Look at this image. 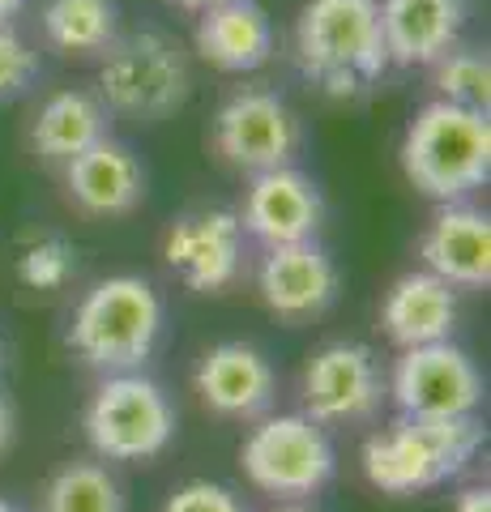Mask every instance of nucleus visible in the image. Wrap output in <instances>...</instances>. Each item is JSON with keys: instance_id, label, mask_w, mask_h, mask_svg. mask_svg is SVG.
<instances>
[{"instance_id": "7c9ffc66", "label": "nucleus", "mask_w": 491, "mask_h": 512, "mask_svg": "<svg viewBox=\"0 0 491 512\" xmlns=\"http://www.w3.org/2000/svg\"><path fill=\"white\" fill-rule=\"evenodd\" d=\"M0 512H22L18 504H9V500H0Z\"/></svg>"}, {"instance_id": "a878e982", "label": "nucleus", "mask_w": 491, "mask_h": 512, "mask_svg": "<svg viewBox=\"0 0 491 512\" xmlns=\"http://www.w3.org/2000/svg\"><path fill=\"white\" fill-rule=\"evenodd\" d=\"M163 512H248L240 504V495L223 483H210V478H193L167 495Z\"/></svg>"}, {"instance_id": "2eb2a0df", "label": "nucleus", "mask_w": 491, "mask_h": 512, "mask_svg": "<svg viewBox=\"0 0 491 512\" xmlns=\"http://www.w3.org/2000/svg\"><path fill=\"white\" fill-rule=\"evenodd\" d=\"M423 269L449 286L483 291L491 282V218L470 201H445L419 239Z\"/></svg>"}, {"instance_id": "423d86ee", "label": "nucleus", "mask_w": 491, "mask_h": 512, "mask_svg": "<svg viewBox=\"0 0 491 512\" xmlns=\"http://www.w3.org/2000/svg\"><path fill=\"white\" fill-rule=\"evenodd\" d=\"M82 427L103 461H150L176 440V406L146 372H116L94 389Z\"/></svg>"}, {"instance_id": "5701e85b", "label": "nucleus", "mask_w": 491, "mask_h": 512, "mask_svg": "<svg viewBox=\"0 0 491 512\" xmlns=\"http://www.w3.org/2000/svg\"><path fill=\"white\" fill-rule=\"evenodd\" d=\"M427 69H432L436 99L483 111L487 116V107H491V60H487V52L457 43L436 64H427Z\"/></svg>"}, {"instance_id": "20e7f679", "label": "nucleus", "mask_w": 491, "mask_h": 512, "mask_svg": "<svg viewBox=\"0 0 491 512\" xmlns=\"http://www.w3.org/2000/svg\"><path fill=\"white\" fill-rule=\"evenodd\" d=\"M402 171L423 197L466 201L491 175V120L483 111L432 99L402 137Z\"/></svg>"}, {"instance_id": "c85d7f7f", "label": "nucleus", "mask_w": 491, "mask_h": 512, "mask_svg": "<svg viewBox=\"0 0 491 512\" xmlns=\"http://www.w3.org/2000/svg\"><path fill=\"white\" fill-rule=\"evenodd\" d=\"M22 5H26V0H0V26H9L13 18H18Z\"/></svg>"}, {"instance_id": "9b49d317", "label": "nucleus", "mask_w": 491, "mask_h": 512, "mask_svg": "<svg viewBox=\"0 0 491 512\" xmlns=\"http://www.w3.org/2000/svg\"><path fill=\"white\" fill-rule=\"evenodd\" d=\"M163 256L188 291L218 295L244 269V227L240 214L223 205H201L171 222L163 239Z\"/></svg>"}, {"instance_id": "a211bd4d", "label": "nucleus", "mask_w": 491, "mask_h": 512, "mask_svg": "<svg viewBox=\"0 0 491 512\" xmlns=\"http://www.w3.org/2000/svg\"><path fill=\"white\" fill-rule=\"evenodd\" d=\"M462 316L457 303V286L445 278L427 274V269H410L385 291L380 303V325H385L393 346H432V342H449Z\"/></svg>"}, {"instance_id": "f03ea898", "label": "nucleus", "mask_w": 491, "mask_h": 512, "mask_svg": "<svg viewBox=\"0 0 491 512\" xmlns=\"http://www.w3.org/2000/svg\"><path fill=\"white\" fill-rule=\"evenodd\" d=\"M483 448V427L466 419H402L363 440V478L380 495H419L445 487Z\"/></svg>"}, {"instance_id": "6e6552de", "label": "nucleus", "mask_w": 491, "mask_h": 512, "mask_svg": "<svg viewBox=\"0 0 491 512\" xmlns=\"http://www.w3.org/2000/svg\"><path fill=\"white\" fill-rule=\"evenodd\" d=\"M299 146H304V124L278 90H235L214 111V150L235 171L261 175L295 167Z\"/></svg>"}, {"instance_id": "1a4fd4ad", "label": "nucleus", "mask_w": 491, "mask_h": 512, "mask_svg": "<svg viewBox=\"0 0 491 512\" xmlns=\"http://www.w3.org/2000/svg\"><path fill=\"white\" fill-rule=\"evenodd\" d=\"M385 393L406 419H466L483 402V376L466 350L449 338L402 350Z\"/></svg>"}, {"instance_id": "0eeeda50", "label": "nucleus", "mask_w": 491, "mask_h": 512, "mask_svg": "<svg viewBox=\"0 0 491 512\" xmlns=\"http://www.w3.org/2000/svg\"><path fill=\"white\" fill-rule=\"evenodd\" d=\"M244 478L274 500L316 495L338 470L334 440L308 414H261L240 444Z\"/></svg>"}, {"instance_id": "aec40b11", "label": "nucleus", "mask_w": 491, "mask_h": 512, "mask_svg": "<svg viewBox=\"0 0 491 512\" xmlns=\"http://www.w3.org/2000/svg\"><path fill=\"white\" fill-rule=\"evenodd\" d=\"M103 137H107V107L99 94H90V90H56L52 99L39 107L35 124H30V146H35V154L43 163H60V167Z\"/></svg>"}, {"instance_id": "b1692460", "label": "nucleus", "mask_w": 491, "mask_h": 512, "mask_svg": "<svg viewBox=\"0 0 491 512\" xmlns=\"http://www.w3.org/2000/svg\"><path fill=\"white\" fill-rule=\"evenodd\" d=\"M77 278V248L65 235L30 239L18 256V282L26 291H65Z\"/></svg>"}, {"instance_id": "6ab92c4d", "label": "nucleus", "mask_w": 491, "mask_h": 512, "mask_svg": "<svg viewBox=\"0 0 491 512\" xmlns=\"http://www.w3.org/2000/svg\"><path fill=\"white\" fill-rule=\"evenodd\" d=\"M197 52L223 73H257L274 60V22L257 0H223L197 22Z\"/></svg>"}, {"instance_id": "dca6fc26", "label": "nucleus", "mask_w": 491, "mask_h": 512, "mask_svg": "<svg viewBox=\"0 0 491 512\" xmlns=\"http://www.w3.org/2000/svg\"><path fill=\"white\" fill-rule=\"evenodd\" d=\"M380 30H385L389 64L427 69L449 47L462 43L470 0H376Z\"/></svg>"}, {"instance_id": "412c9836", "label": "nucleus", "mask_w": 491, "mask_h": 512, "mask_svg": "<svg viewBox=\"0 0 491 512\" xmlns=\"http://www.w3.org/2000/svg\"><path fill=\"white\" fill-rule=\"evenodd\" d=\"M43 39L65 56H103L120 39L116 0H47Z\"/></svg>"}, {"instance_id": "393cba45", "label": "nucleus", "mask_w": 491, "mask_h": 512, "mask_svg": "<svg viewBox=\"0 0 491 512\" xmlns=\"http://www.w3.org/2000/svg\"><path fill=\"white\" fill-rule=\"evenodd\" d=\"M35 77H39V52L13 26H0V103L26 94L35 86Z\"/></svg>"}, {"instance_id": "39448f33", "label": "nucleus", "mask_w": 491, "mask_h": 512, "mask_svg": "<svg viewBox=\"0 0 491 512\" xmlns=\"http://www.w3.org/2000/svg\"><path fill=\"white\" fill-rule=\"evenodd\" d=\"M103 107L129 120H167L193 94V73L180 43L163 30H133L103 52L99 64Z\"/></svg>"}, {"instance_id": "f257e3e1", "label": "nucleus", "mask_w": 491, "mask_h": 512, "mask_svg": "<svg viewBox=\"0 0 491 512\" xmlns=\"http://www.w3.org/2000/svg\"><path fill=\"white\" fill-rule=\"evenodd\" d=\"M295 64L329 99H355L389 69L376 0H308L295 22Z\"/></svg>"}, {"instance_id": "f8f14e48", "label": "nucleus", "mask_w": 491, "mask_h": 512, "mask_svg": "<svg viewBox=\"0 0 491 512\" xmlns=\"http://www.w3.org/2000/svg\"><path fill=\"white\" fill-rule=\"evenodd\" d=\"M257 291L278 320L304 325V320H316L321 312L334 308L342 291V274L338 261L316 239H304V244L265 248L257 269Z\"/></svg>"}, {"instance_id": "bb28decb", "label": "nucleus", "mask_w": 491, "mask_h": 512, "mask_svg": "<svg viewBox=\"0 0 491 512\" xmlns=\"http://www.w3.org/2000/svg\"><path fill=\"white\" fill-rule=\"evenodd\" d=\"M453 512H491V491L487 487H466L462 495H457Z\"/></svg>"}, {"instance_id": "f3484780", "label": "nucleus", "mask_w": 491, "mask_h": 512, "mask_svg": "<svg viewBox=\"0 0 491 512\" xmlns=\"http://www.w3.org/2000/svg\"><path fill=\"white\" fill-rule=\"evenodd\" d=\"M65 184L77 210L94 218H124L146 201V167L120 141L103 137L65 163Z\"/></svg>"}, {"instance_id": "9d476101", "label": "nucleus", "mask_w": 491, "mask_h": 512, "mask_svg": "<svg viewBox=\"0 0 491 512\" xmlns=\"http://www.w3.org/2000/svg\"><path fill=\"white\" fill-rule=\"evenodd\" d=\"M299 393H304V414L321 427L368 423L385 406V376L372 346L329 342L308 359Z\"/></svg>"}, {"instance_id": "c756f323", "label": "nucleus", "mask_w": 491, "mask_h": 512, "mask_svg": "<svg viewBox=\"0 0 491 512\" xmlns=\"http://www.w3.org/2000/svg\"><path fill=\"white\" fill-rule=\"evenodd\" d=\"M171 5H180V9H193V13H205V9L223 5V0H171Z\"/></svg>"}, {"instance_id": "2f4dec72", "label": "nucleus", "mask_w": 491, "mask_h": 512, "mask_svg": "<svg viewBox=\"0 0 491 512\" xmlns=\"http://www.w3.org/2000/svg\"><path fill=\"white\" fill-rule=\"evenodd\" d=\"M278 512H316V508H278Z\"/></svg>"}, {"instance_id": "ddd939ff", "label": "nucleus", "mask_w": 491, "mask_h": 512, "mask_svg": "<svg viewBox=\"0 0 491 512\" xmlns=\"http://www.w3.org/2000/svg\"><path fill=\"white\" fill-rule=\"evenodd\" d=\"M325 222V197L316 180H308L299 167H274L252 175L240 205V227L265 248L304 244L316 239Z\"/></svg>"}, {"instance_id": "cd10ccee", "label": "nucleus", "mask_w": 491, "mask_h": 512, "mask_svg": "<svg viewBox=\"0 0 491 512\" xmlns=\"http://www.w3.org/2000/svg\"><path fill=\"white\" fill-rule=\"evenodd\" d=\"M13 444V406H9V397L0 393V453Z\"/></svg>"}, {"instance_id": "4468645a", "label": "nucleus", "mask_w": 491, "mask_h": 512, "mask_svg": "<svg viewBox=\"0 0 491 512\" xmlns=\"http://www.w3.org/2000/svg\"><path fill=\"white\" fill-rule=\"evenodd\" d=\"M193 389L201 406L218 419H261L274 406L278 372L257 346L248 342H218L201 355Z\"/></svg>"}, {"instance_id": "7ed1b4c3", "label": "nucleus", "mask_w": 491, "mask_h": 512, "mask_svg": "<svg viewBox=\"0 0 491 512\" xmlns=\"http://www.w3.org/2000/svg\"><path fill=\"white\" fill-rule=\"evenodd\" d=\"M163 299L137 274H112L94 282L73 308L69 346L77 359L103 376L141 372V363L154 355L163 338Z\"/></svg>"}, {"instance_id": "4be33fe9", "label": "nucleus", "mask_w": 491, "mask_h": 512, "mask_svg": "<svg viewBox=\"0 0 491 512\" xmlns=\"http://www.w3.org/2000/svg\"><path fill=\"white\" fill-rule=\"evenodd\" d=\"M43 512H124V491L99 461H69L47 478Z\"/></svg>"}]
</instances>
